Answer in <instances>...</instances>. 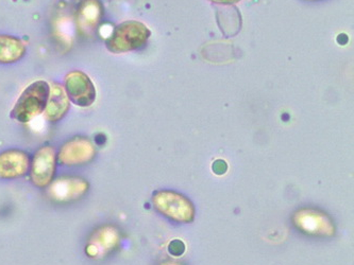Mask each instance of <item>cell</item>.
I'll return each mask as SVG.
<instances>
[{
  "instance_id": "cell-8",
  "label": "cell",
  "mask_w": 354,
  "mask_h": 265,
  "mask_svg": "<svg viewBox=\"0 0 354 265\" xmlns=\"http://www.w3.org/2000/svg\"><path fill=\"white\" fill-rule=\"evenodd\" d=\"M30 167V159L25 152L9 150L0 154V179H17L25 175Z\"/></svg>"
},
{
  "instance_id": "cell-6",
  "label": "cell",
  "mask_w": 354,
  "mask_h": 265,
  "mask_svg": "<svg viewBox=\"0 0 354 265\" xmlns=\"http://www.w3.org/2000/svg\"><path fill=\"white\" fill-rule=\"evenodd\" d=\"M96 155L94 144L84 137H75L63 144L59 152V161L65 166L84 165Z\"/></svg>"
},
{
  "instance_id": "cell-5",
  "label": "cell",
  "mask_w": 354,
  "mask_h": 265,
  "mask_svg": "<svg viewBox=\"0 0 354 265\" xmlns=\"http://www.w3.org/2000/svg\"><path fill=\"white\" fill-rule=\"evenodd\" d=\"M57 166V153L53 146H43L35 153L31 164V181L37 187L45 188L53 181Z\"/></svg>"
},
{
  "instance_id": "cell-10",
  "label": "cell",
  "mask_w": 354,
  "mask_h": 265,
  "mask_svg": "<svg viewBox=\"0 0 354 265\" xmlns=\"http://www.w3.org/2000/svg\"><path fill=\"white\" fill-rule=\"evenodd\" d=\"M69 110V99L62 85L53 84L45 108V116L51 122L59 121Z\"/></svg>"
},
{
  "instance_id": "cell-11",
  "label": "cell",
  "mask_w": 354,
  "mask_h": 265,
  "mask_svg": "<svg viewBox=\"0 0 354 265\" xmlns=\"http://www.w3.org/2000/svg\"><path fill=\"white\" fill-rule=\"evenodd\" d=\"M27 52L26 43L19 37L0 35V64L19 62Z\"/></svg>"
},
{
  "instance_id": "cell-3",
  "label": "cell",
  "mask_w": 354,
  "mask_h": 265,
  "mask_svg": "<svg viewBox=\"0 0 354 265\" xmlns=\"http://www.w3.org/2000/svg\"><path fill=\"white\" fill-rule=\"evenodd\" d=\"M153 205L165 217L177 222L189 223L193 221V205L189 199L171 191H160L153 195Z\"/></svg>"
},
{
  "instance_id": "cell-12",
  "label": "cell",
  "mask_w": 354,
  "mask_h": 265,
  "mask_svg": "<svg viewBox=\"0 0 354 265\" xmlns=\"http://www.w3.org/2000/svg\"><path fill=\"white\" fill-rule=\"evenodd\" d=\"M116 242L115 235H113L112 231L111 230H104L100 231V233H97L96 235V240H94V243L92 242L91 245H97V246H88V251H91V249H94L95 254L100 251V249L104 247V249H110L111 247L114 245V243Z\"/></svg>"
},
{
  "instance_id": "cell-9",
  "label": "cell",
  "mask_w": 354,
  "mask_h": 265,
  "mask_svg": "<svg viewBox=\"0 0 354 265\" xmlns=\"http://www.w3.org/2000/svg\"><path fill=\"white\" fill-rule=\"evenodd\" d=\"M88 183L84 179L65 177L51 185L49 195L58 201H71L82 197L88 191Z\"/></svg>"
},
{
  "instance_id": "cell-1",
  "label": "cell",
  "mask_w": 354,
  "mask_h": 265,
  "mask_svg": "<svg viewBox=\"0 0 354 265\" xmlns=\"http://www.w3.org/2000/svg\"><path fill=\"white\" fill-rule=\"evenodd\" d=\"M50 86L46 81H35L26 87L11 112L12 119L27 124L46 108Z\"/></svg>"
},
{
  "instance_id": "cell-4",
  "label": "cell",
  "mask_w": 354,
  "mask_h": 265,
  "mask_svg": "<svg viewBox=\"0 0 354 265\" xmlns=\"http://www.w3.org/2000/svg\"><path fill=\"white\" fill-rule=\"evenodd\" d=\"M64 83L69 100L76 106L88 108L96 100V87L86 73L78 70L67 73Z\"/></svg>"
},
{
  "instance_id": "cell-7",
  "label": "cell",
  "mask_w": 354,
  "mask_h": 265,
  "mask_svg": "<svg viewBox=\"0 0 354 265\" xmlns=\"http://www.w3.org/2000/svg\"><path fill=\"white\" fill-rule=\"evenodd\" d=\"M104 15L100 0H82L76 13V25L81 35H92Z\"/></svg>"
},
{
  "instance_id": "cell-2",
  "label": "cell",
  "mask_w": 354,
  "mask_h": 265,
  "mask_svg": "<svg viewBox=\"0 0 354 265\" xmlns=\"http://www.w3.org/2000/svg\"><path fill=\"white\" fill-rule=\"evenodd\" d=\"M149 29L143 23L128 21L120 23L106 39V46L112 53H124L138 50L147 43Z\"/></svg>"
},
{
  "instance_id": "cell-13",
  "label": "cell",
  "mask_w": 354,
  "mask_h": 265,
  "mask_svg": "<svg viewBox=\"0 0 354 265\" xmlns=\"http://www.w3.org/2000/svg\"><path fill=\"white\" fill-rule=\"evenodd\" d=\"M215 3H223V5H233V3H239L241 0H211Z\"/></svg>"
}]
</instances>
